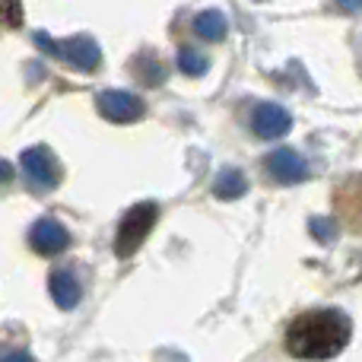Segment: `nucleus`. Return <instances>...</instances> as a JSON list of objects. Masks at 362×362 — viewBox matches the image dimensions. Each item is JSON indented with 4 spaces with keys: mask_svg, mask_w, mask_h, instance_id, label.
Returning <instances> with one entry per match:
<instances>
[{
    "mask_svg": "<svg viewBox=\"0 0 362 362\" xmlns=\"http://www.w3.org/2000/svg\"><path fill=\"white\" fill-rule=\"evenodd\" d=\"M353 321L340 308H312L286 331V350L296 359H331L350 344Z\"/></svg>",
    "mask_w": 362,
    "mask_h": 362,
    "instance_id": "1",
    "label": "nucleus"
},
{
    "mask_svg": "<svg viewBox=\"0 0 362 362\" xmlns=\"http://www.w3.org/2000/svg\"><path fill=\"white\" fill-rule=\"evenodd\" d=\"M159 219V206L153 200H144V204H134L131 210L121 216L118 223V238H115V255L118 257H131L137 255V248L144 245V238L153 232Z\"/></svg>",
    "mask_w": 362,
    "mask_h": 362,
    "instance_id": "2",
    "label": "nucleus"
},
{
    "mask_svg": "<svg viewBox=\"0 0 362 362\" xmlns=\"http://www.w3.org/2000/svg\"><path fill=\"white\" fill-rule=\"evenodd\" d=\"M23 165V175L35 191H51V187L61 185V165H57L54 153L48 146H29L19 159Z\"/></svg>",
    "mask_w": 362,
    "mask_h": 362,
    "instance_id": "3",
    "label": "nucleus"
},
{
    "mask_svg": "<svg viewBox=\"0 0 362 362\" xmlns=\"http://www.w3.org/2000/svg\"><path fill=\"white\" fill-rule=\"evenodd\" d=\"M95 108H99L102 118L115 121V124H131V121H140L146 112L144 99L134 93H124V89H105L95 99Z\"/></svg>",
    "mask_w": 362,
    "mask_h": 362,
    "instance_id": "4",
    "label": "nucleus"
},
{
    "mask_svg": "<svg viewBox=\"0 0 362 362\" xmlns=\"http://www.w3.org/2000/svg\"><path fill=\"white\" fill-rule=\"evenodd\" d=\"M264 169L270 172V178L280 181V185H299V181L308 178V163L289 146H280L274 150L267 159H264Z\"/></svg>",
    "mask_w": 362,
    "mask_h": 362,
    "instance_id": "5",
    "label": "nucleus"
},
{
    "mask_svg": "<svg viewBox=\"0 0 362 362\" xmlns=\"http://www.w3.org/2000/svg\"><path fill=\"white\" fill-rule=\"evenodd\" d=\"M251 127H255V134L261 140L286 137L289 127H293V115L283 105H276V102H264V105H257L255 115H251Z\"/></svg>",
    "mask_w": 362,
    "mask_h": 362,
    "instance_id": "6",
    "label": "nucleus"
},
{
    "mask_svg": "<svg viewBox=\"0 0 362 362\" xmlns=\"http://www.w3.org/2000/svg\"><path fill=\"white\" fill-rule=\"evenodd\" d=\"M29 245L38 251V255L54 257V255H61V251L70 245V232L64 229L57 219L45 216V219H38V223L29 229Z\"/></svg>",
    "mask_w": 362,
    "mask_h": 362,
    "instance_id": "7",
    "label": "nucleus"
},
{
    "mask_svg": "<svg viewBox=\"0 0 362 362\" xmlns=\"http://www.w3.org/2000/svg\"><path fill=\"white\" fill-rule=\"evenodd\" d=\"M61 57L67 64H74L76 70H83V74H93L102 64V48L93 35H74L67 42H61Z\"/></svg>",
    "mask_w": 362,
    "mask_h": 362,
    "instance_id": "8",
    "label": "nucleus"
},
{
    "mask_svg": "<svg viewBox=\"0 0 362 362\" xmlns=\"http://www.w3.org/2000/svg\"><path fill=\"white\" fill-rule=\"evenodd\" d=\"M48 286H51V299L57 302V308H64V312H70V308H76V305H80V296H83V289H80V280H76V274H74V270H67V267H57L54 274H51Z\"/></svg>",
    "mask_w": 362,
    "mask_h": 362,
    "instance_id": "9",
    "label": "nucleus"
},
{
    "mask_svg": "<svg viewBox=\"0 0 362 362\" xmlns=\"http://www.w3.org/2000/svg\"><path fill=\"white\" fill-rule=\"evenodd\" d=\"M194 32L200 38H206V42H223L226 32H229V23H226V16L219 10H204L194 16Z\"/></svg>",
    "mask_w": 362,
    "mask_h": 362,
    "instance_id": "10",
    "label": "nucleus"
},
{
    "mask_svg": "<svg viewBox=\"0 0 362 362\" xmlns=\"http://www.w3.org/2000/svg\"><path fill=\"white\" fill-rule=\"evenodd\" d=\"M245 191H248V178L238 169H223L216 175V181H213V194L219 200H238V197H245Z\"/></svg>",
    "mask_w": 362,
    "mask_h": 362,
    "instance_id": "11",
    "label": "nucleus"
},
{
    "mask_svg": "<svg viewBox=\"0 0 362 362\" xmlns=\"http://www.w3.org/2000/svg\"><path fill=\"white\" fill-rule=\"evenodd\" d=\"M206 57L200 54V51H194L191 45H185V48L178 51V70L181 74H187V76H204L206 74Z\"/></svg>",
    "mask_w": 362,
    "mask_h": 362,
    "instance_id": "12",
    "label": "nucleus"
},
{
    "mask_svg": "<svg viewBox=\"0 0 362 362\" xmlns=\"http://www.w3.org/2000/svg\"><path fill=\"white\" fill-rule=\"evenodd\" d=\"M308 232H312V238H315V242H321V245L337 242V235H340L337 223H334V219H325V216H312V219H308Z\"/></svg>",
    "mask_w": 362,
    "mask_h": 362,
    "instance_id": "13",
    "label": "nucleus"
},
{
    "mask_svg": "<svg viewBox=\"0 0 362 362\" xmlns=\"http://www.w3.org/2000/svg\"><path fill=\"white\" fill-rule=\"evenodd\" d=\"M4 23H6V29L23 25V4L19 0H4Z\"/></svg>",
    "mask_w": 362,
    "mask_h": 362,
    "instance_id": "14",
    "label": "nucleus"
},
{
    "mask_svg": "<svg viewBox=\"0 0 362 362\" xmlns=\"http://www.w3.org/2000/svg\"><path fill=\"white\" fill-rule=\"evenodd\" d=\"M32 38H35V45L45 51V54H51V57H61V42H54V38H51L48 32H35V35H32Z\"/></svg>",
    "mask_w": 362,
    "mask_h": 362,
    "instance_id": "15",
    "label": "nucleus"
},
{
    "mask_svg": "<svg viewBox=\"0 0 362 362\" xmlns=\"http://www.w3.org/2000/svg\"><path fill=\"white\" fill-rule=\"evenodd\" d=\"M0 362H35V359H32L25 350H6V353H4V359H0Z\"/></svg>",
    "mask_w": 362,
    "mask_h": 362,
    "instance_id": "16",
    "label": "nucleus"
},
{
    "mask_svg": "<svg viewBox=\"0 0 362 362\" xmlns=\"http://www.w3.org/2000/svg\"><path fill=\"white\" fill-rule=\"evenodd\" d=\"M337 6L344 13H362V0H337Z\"/></svg>",
    "mask_w": 362,
    "mask_h": 362,
    "instance_id": "17",
    "label": "nucleus"
},
{
    "mask_svg": "<svg viewBox=\"0 0 362 362\" xmlns=\"http://www.w3.org/2000/svg\"><path fill=\"white\" fill-rule=\"evenodd\" d=\"M10 175H13V165L4 163V181H10Z\"/></svg>",
    "mask_w": 362,
    "mask_h": 362,
    "instance_id": "18",
    "label": "nucleus"
}]
</instances>
